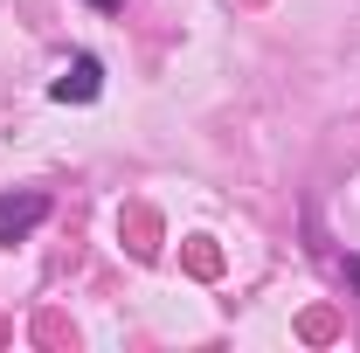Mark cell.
Segmentation results:
<instances>
[{
  "label": "cell",
  "mask_w": 360,
  "mask_h": 353,
  "mask_svg": "<svg viewBox=\"0 0 360 353\" xmlns=\"http://www.w3.org/2000/svg\"><path fill=\"white\" fill-rule=\"evenodd\" d=\"M90 7H97V14H118V7H125V0H90Z\"/></svg>",
  "instance_id": "cell-3"
},
{
  "label": "cell",
  "mask_w": 360,
  "mask_h": 353,
  "mask_svg": "<svg viewBox=\"0 0 360 353\" xmlns=\"http://www.w3.org/2000/svg\"><path fill=\"white\" fill-rule=\"evenodd\" d=\"M97 90H104V63L84 49V56H70V70L49 84V97H56V104H97Z\"/></svg>",
  "instance_id": "cell-2"
},
{
  "label": "cell",
  "mask_w": 360,
  "mask_h": 353,
  "mask_svg": "<svg viewBox=\"0 0 360 353\" xmlns=\"http://www.w3.org/2000/svg\"><path fill=\"white\" fill-rule=\"evenodd\" d=\"M49 222V194L35 187H21V194H0V250H14L21 236H35Z\"/></svg>",
  "instance_id": "cell-1"
}]
</instances>
